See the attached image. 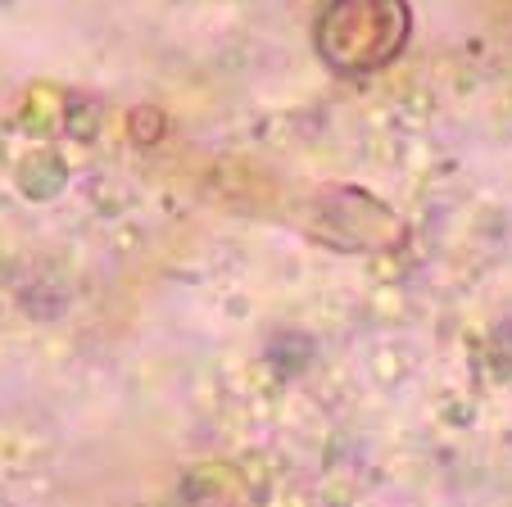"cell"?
Returning a JSON list of instances; mask_svg holds the SVG:
<instances>
[{"label": "cell", "instance_id": "obj_1", "mask_svg": "<svg viewBox=\"0 0 512 507\" xmlns=\"http://www.w3.org/2000/svg\"><path fill=\"white\" fill-rule=\"evenodd\" d=\"M408 32L404 0H336L322 19V55L340 73H368L399 55Z\"/></svg>", "mask_w": 512, "mask_h": 507}]
</instances>
